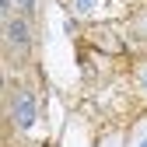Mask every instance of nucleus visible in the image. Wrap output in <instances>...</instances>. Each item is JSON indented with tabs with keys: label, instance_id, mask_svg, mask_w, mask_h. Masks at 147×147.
I'll return each mask as SVG.
<instances>
[{
	"label": "nucleus",
	"instance_id": "39448f33",
	"mask_svg": "<svg viewBox=\"0 0 147 147\" xmlns=\"http://www.w3.org/2000/svg\"><path fill=\"white\" fill-rule=\"evenodd\" d=\"M0 7H4V11H11V7H14V0H0Z\"/></svg>",
	"mask_w": 147,
	"mask_h": 147
},
{
	"label": "nucleus",
	"instance_id": "f257e3e1",
	"mask_svg": "<svg viewBox=\"0 0 147 147\" xmlns=\"http://www.w3.org/2000/svg\"><path fill=\"white\" fill-rule=\"evenodd\" d=\"M14 123L21 126V130H32L35 126V102L28 91H18L14 95Z\"/></svg>",
	"mask_w": 147,
	"mask_h": 147
},
{
	"label": "nucleus",
	"instance_id": "0eeeda50",
	"mask_svg": "<svg viewBox=\"0 0 147 147\" xmlns=\"http://www.w3.org/2000/svg\"><path fill=\"white\" fill-rule=\"evenodd\" d=\"M140 147H147V140H144V144H140Z\"/></svg>",
	"mask_w": 147,
	"mask_h": 147
},
{
	"label": "nucleus",
	"instance_id": "f03ea898",
	"mask_svg": "<svg viewBox=\"0 0 147 147\" xmlns=\"http://www.w3.org/2000/svg\"><path fill=\"white\" fill-rule=\"evenodd\" d=\"M28 42H32L28 21H25V18H7V46H18V49H25Z\"/></svg>",
	"mask_w": 147,
	"mask_h": 147
},
{
	"label": "nucleus",
	"instance_id": "423d86ee",
	"mask_svg": "<svg viewBox=\"0 0 147 147\" xmlns=\"http://www.w3.org/2000/svg\"><path fill=\"white\" fill-rule=\"evenodd\" d=\"M144 84H147V70H144Z\"/></svg>",
	"mask_w": 147,
	"mask_h": 147
},
{
	"label": "nucleus",
	"instance_id": "20e7f679",
	"mask_svg": "<svg viewBox=\"0 0 147 147\" xmlns=\"http://www.w3.org/2000/svg\"><path fill=\"white\" fill-rule=\"evenodd\" d=\"M18 11H21V14H32L35 11V0H18Z\"/></svg>",
	"mask_w": 147,
	"mask_h": 147
},
{
	"label": "nucleus",
	"instance_id": "7ed1b4c3",
	"mask_svg": "<svg viewBox=\"0 0 147 147\" xmlns=\"http://www.w3.org/2000/svg\"><path fill=\"white\" fill-rule=\"evenodd\" d=\"M91 7H95V0H74V11H81V14L91 11Z\"/></svg>",
	"mask_w": 147,
	"mask_h": 147
}]
</instances>
